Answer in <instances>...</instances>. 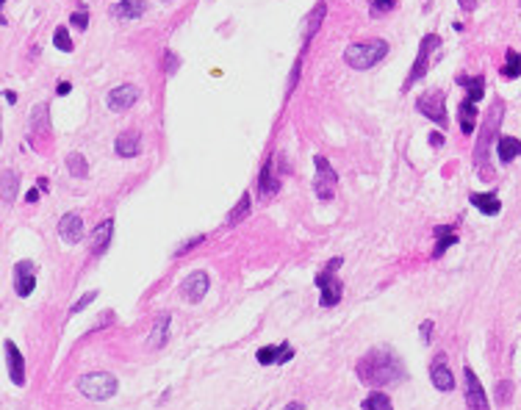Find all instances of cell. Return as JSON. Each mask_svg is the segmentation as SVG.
<instances>
[{
	"mask_svg": "<svg viewBox=\"0 0 521 410\" xmlns=\"http://www.w3.org/2000/svg\"><path fill=\"white\" fill-rule=\"evenodd\" d=\"M358 377L369 385H386V383H397L400 377H405V369H402L400 358L391 355L389 350H375L358 363Z\"/></svg>",
	"mask_w": 521,
	"mask_h": 410,
	"instance_id": "cell-1",
	"label": "cell"
},
{
	"mask_svg": "<svg viewBox=\"0 0 521 410\" xmlns=\"http://www.w3.org/2000/svg\"><path fill=\"white\" fill-rule=\"evenodd\" d=\"M389 56V42L386 39H375V42H360V45H349L344 50V61L352 70H371L378 61H383Z\"/></svg>",
	"mask_w": 521,
	"mask_h": 410,
	"instance_id": "cell-2",
	"label": "cell"
},
{
	"mask_svg": "<svg viewBox=\"0 0 521 410\" xmlns=\"http://www.w3.org/2000/svg\"><path fill=\"white\" fill-rule=\"evenodd\" d=\"M78 388H81V394H86L89 399L103 402V399H108V396H114V394H117V380H114L111 374L95 372V374L81 377V380H78Z\"/></svg>",
	"mask_w": 521,
	"mask_h": 410,
	"instance_id": "cell-3",
	"label": "cell"
},
{
	"mask_svg": "<svg viewBox=\"0 0 521 410\" xmlns=\"http://www.w3.org/2000/svg\"><path fill=\"white\" fill-rule=\"evenodd\" d=\"M314 164H316V178H314V191H316V197H319V200H333L336 183H338L336 169H333L322 156H316Z\"/></svg>",
	"mask_w": 521,
	"mask_h": 410,
	"instance_id": "cell-4",
	"label": "cell"
},
{
	"mask_svg": "<svg viewBox=\"0 0 521 410\" xmlns=\"http://www.w3.org/2000/svg\"><path fill=\"white\" fill-rule=\"evenodd\" d=\"M316 286L322 289V308H333V305H338V300H341V280L336 278V272L333 269H327L325 266V272H319L316 275Z\"/></svg>",
	"mask_w": 521,
	"mask_h": 410,
	"instance_id": "cell-5",
	"label": "cell"
},
{
	"mask_svg": "<svg viewBox=\"0 0 521 410\" xmlns=\"http://www.w3.org/2000/svg\"><path fill=\"white\" fill-rule=\"evenodd\" d=\"M435 45H441V39H438L435 34H427V36L421 39V47H419V56H416V61H413V70H410V75H408V81H405V89H408L410 84H416L419 78H424L427 64H430V53L435 50Z\"/></svg>",
	"mask_w": 521,
	"mask_h": 410,
	"instance_id": "cell-6",
	"label": "cell"
},
{
	"mask_svg": "<svg viewBox=\"0 0 521 410\" xmlns=\"http://www.w3.org/2000/svg\"><path fill=\"white\" fill-rule=\"evenodd\" d=\"M416 108H419L421 114H427L432 122H438L441 128H446V106H443V95H441V92H427V95H421L419 103H416Z\"/></svg>",
	"mask_w": 521,
	"mask_h": 410,
	"instance_id": "cell-7",
	"label": "cell"
},
{
	"mask_svg": "<svg viewBox=\"0 0 521 410\" xmlns=\"http://www.w3.org/2000/svg\"><path fill=\"white\" fill-rule=\"evenodd\" d=\"M208 291V275L205 272H192V275L181 283V297L186 302H200Z\"/></svg>",
	"mask_w": 521,
	"mask_h": 410,
	"instance_id": "cell-8",
	"label": "cell"
},
{
	"mask_svg": "<svg viewBox=\"0 0 521 410\" xmlns=\"http://www.w3.org/2000/svg\"><path fill=\"white\" fill-rule=\"evenodd\" d=\"M86 228H84V219L78 214H64L61 222H58V236L67 241V244H78L84 239Z\"/></svg>",
	"mask_w": 521,
	"mask_h": 410,
	"instance_id": "cell-9",
	"label": "cell"
},
{
	"mask_svg": "<svg viewBox=\"0 0 521 410\" xmlns=\"http://www.w3.org/2000/svg\"><path fill=\"white\" fill-rule=\"evenodd\" d=\"M36 286V272H34V263L31 261H20L14 266V289L20 297H28Z\"/></svg>",
	"mask_w": 521,
	"mask_h": 410,
	"instance_id": "cell-10",
	"label": "cell"
},
{
	"mask_svg": "<svg viewBox=\"0 0 521 410\" xmlns=\"http://www.w3.org/2000/svg\"><path fill=\"white\" fill-rule=\"evenodd\" d=\"M136 100H139V89L130 86V84H122V86H117V89L108 92V100H106V103H108L111 111H128Z\"/></svg>",
	"mask_w": 521,
	"mask_h": 410,
	"instance_id": "cell-11",
	"label": "cell"
},
{
	"mask_svg": "<svg viewBox=\"0 0 521 410\" xmlns=\"http://www.w3.org/2000/svg\"><path fill=\"white\" fill-rule=\"evenodd\" d=\"M466 402L472 410H488V399H485V391L477 380V374L472 369H466Z\"/></svg>",
	"mask_w": 521,
	"mask_h": 410,
	"instance_id": "cell-12",
	"label": "cell"
},
{
	"mask_svg": "<svg viewBox=\"0 0 521 410\" xmlns=\"http://www.w3.org/2000/svg\"><path fill=\"white\" fill-rule=\"evenodd\" d=\"M114 150H117V156H122V158H136V156L141 153V136L133 133V130L119 133L117 142H114Z\"/></svg>",
	"mask_w": 521,
	"mask_h": 410,
	"instance_id": "cell-13",
	"label": "cell"
},
{
	"mask_svg": "<svg viewBox=\"0 0 521 410\" xmlns=\"http://www.w3.org/2000/svg\"><path fill=\"white\" fill-rule=\"evenodd\" d=\"M3 350L9 355V374H12V380L17 385H23L25 383V363H23V355H20L17 344H14V341H3Z\"/></svg>",
	"mask_w": 521,
	"mask_h": 410,
	"instance_id": "cell-14",
	"label": "cell"
},
{
	"mask_svg": "<svg viewBox=\"0 0 521 410\" xmlns=\"http://www.w3.org/2000/svg\"><path fill=\"white\" fill-rule=\"evenodd\" d=\"M294 358V350L288 344H277V347H264L258 350V363L269 366V363H286Z\"/></svg>",
	"mask_w": 521,
	"mask_h": 410,
	"instance_id": "cell-15",
	"label": "cell"
},
{
	"mask_svg": "<svg viewBox=\"0 0 521 410\" xmlns=\"http://www.w3.org/2000/svg\"><path fill=\"white\" fill-rule=\"evenodd\" d=\"M111 236H114V222H111V219L100 222V225L95 228V233H92V241H89V244H92V255L106 252V247H108Z\"/></svg>",
	"mask_w": 521,
	"mask_h": 410,
	"instance_id": "cell-16",
	"label": "cell"
},
{
	"mask_svg": "<svg viewBox=\"0 0 521 410\" xmlns=\"http://www.w3.org/2000/svg\"><path fill=\"white\" fill-rule=\"evenodd\" d=\"M496 156L502 164H510L513 158L521 156V142L516 139V136H499V142H496Z\"/></svg>",
	"mask_w": 521,
	"mask_h": 410,
	"instance_id": "cell-17",
	"label": "cell"
},
{
	"mask_svg": "<svg viewBox=\"0 0 521 410\" xmlns=\"http://www.w3.org/2000/svg\"><path fill=\"white\" fill-rule=\"evenodd\" d=\"M502 106L496 103L494 106V111H491V119H488V125H485V130H483V139H480V145H477V164L483 161V150L488 153V142H491V136L496 133V128H499V119H502Z\"/></svg>",
	"mask_w": 521,
	"mask_h": 410,
	"instance_id": "cell-18",
	"label": "cell"
},
{
	"mask_svg": "<svg viewBox=\"0 0 521 410\" xmlns=\"http://www.w3.org/2000/svg\"><path fill=\"white\" fill-rule=\"evenodd\" d=\"M144 12H147L144 0H119L117 9H114V14H117L119 20H136V17H141Z\"/></svg>",
	"mask_w": 521,
	"mask_h": 410,
	"instance_id": "cell-19",
	"label": "cell"
},
{
	"mask_svg": "<svg viewBox=\"0 0 521 410\" xmlns=\"http://www.w3.org/2000/svg\"><path fill=\"white\" fill-rule=\"evenodd\" d=\"M430 377H432V385L438 388V391H452L455 388V377H452V372L446 369L443 363H432V369H430Z\"/></svg>",
	"mask_w": 521,
	"mask_h": 410,
	"instance_id": "cell-20",
	"label": "cell"
},
{
	"mask_svg": "<svg viewBox=\"0 0 521 410\" xmlns=\"http://www.w3.org/2000/svg\"><path fill=\"white\" fill-rule=\"evenodd\" d=\"M472 202H474V208L477 211H483V214H488V217H496L499 211H502V202H499V197L491 191V194H472Z\"/></svg>",
	"mask_w": 521,
	"mask_h": 410,
	"instance_id": "cell-21",
	"label": "cell"
},
{
	"mask_svg": "<svg viewBox=\"0 0 521 410\" xmlns=\"http://www.w3.org/2000/svg\"><path fill=\"white\" fill-rule=\"evenodd\" d=\"M277 189H280V180L272 178V158H269V161L264 164V169H261L258 191H261V197H272V194H277Z\"/></svg>",
	"mask_w": 521,
	"mask_h": 410,
	"instance_id": "cell-22",
	"label": "cell"
},
{
	"mask_svg": "<svg viewBox=\"0 0 521 410\" xmlns=\"http://www.w3.org/2000/svg\"><path fill=\"white\" fill-rule=\"evenodd\" d=\"M474 122H477V103L474 100H463L461 103V130L469 136V133H474Z\"/></svg>",
	"mask_w": 521,
	"mask_h": 410,
	"instance_id": "cell-23",
	"label": "cell"
},
{
	"mask_svg": "<svg viewBox=\"0 0 521 410\" xmlns=\"http://www.w3.org/2000/svg\"><path fill=\"white\" fill-rule=\"evenodd\" d=\"M325 14H327V6H325V3H316V6H314V12L305 17V31H303V36H305V39H311V36L319 31V25H322Z\"/></svg>",
	"mask_w": 521,
	"mask_h": 410,
	"instance_id": "cell-24",
	"label": "cell"
},
{
	"mask_svg": "<svg viewBox=\"0 0 521 410\" xmlns=\"http://www.w3.org/2000/svg\"><path fill=\"white\" fill-rule=\"evenodd\" d=\"M458 84L469 89V100H474V103H477V100H483V95H485V78H483V75H477V78L458 75Z\"/></svg>",
	"mask_w": 521,
	"mask_h": 410,
	"instance_id": "cell-25",
	"label": "cell"
},
{
	"mask_svg": "<svg viewBox=\"0 0 521 410\" xmlns=\"http://www.w3.org/2000/svg\"><path fill=\"white\" fill-rule=\"evenodd\" d=\"M502 75L505 78H518L521 75V56L516 50H507V58H505V67H502Z\"/></svg>",
	"mask_w": 521,
	"mask_h": 410,
	"instance_id": "cell-26",
	"label": "cell"
},
{
	"mask_svg": "<svg viewBox=\"0 0 521 410\" xmlns=\"http://www.w3.org/2000/svg\"><path fill=\"white\" fill-rule=\"evenodd\" d=\"M167 333H170V313H164V316L156 322V327H153V333H150V344H153V347H161L164 341H167Z\"/></svg>",
	"mask_w": 521,
	"mask_h": 410,
	"instance_id": "cell-27",
	"label": "cell"
},
{
	"mask_svg": "<svg viewBox=\"0 0 521 410\" xmlns=\"http://www.w3.org/2000/svg\"><path fill=\"white\" fill-rule=\"evenodd\" d=\"M438 233H443V239H438V244H435V252H432L435 258H441V255H443L446 250H450L452 244H458V236L452 233V228H450V225H446V228H441Z\"/></svg>",
	"mask_w": 521,
	"mask_h": 410,
	"instance_id": "cell-28",
	"label": "cell"
},
{
	"mask_svg": "<svg viewBox=\"0 0 521 410\" xmlns=\"http://www.w3.org/2000/svg\"><path fill=\"white\" fill-rule=\"evenodd\" d=\"M363 410H394V405L386 394H371V396H366Z\"/></svg>",
	"mask_w": 521,
	"mask_h": 410,
	"instance_id": "cell-29",
	"label": "cell"
},
{
	"mask_svg": "<svg viewBox=\"0 0 521 410\" xmlns=\"http://www.w3.org/2000/svg\"><path fill=\"white\" fill-rule=\"evenodd\" d=\"M67 167H69V172L76 175V178H84V175L89 172V167H86V158H84L81 153H72V156H67Z\"/></svg>",
	"mask_w": 521,
	"mask_h": 410,
	"instance_id": "cell-30",
	"label": "cell"
},
{
	"mask_svg": "<svg viewBox=\"0 0 521 410\" xmlns=\"http://www.w3.org/2000/svg\"><path fill=\"white\" fill-rule=\"evenodd\" d=\"M247 211H250V194H242V200H239V205L231 211V217H228V225H236L242 217H247Z\"/></svg>",
	"mask_w": 521,
	"mask_h": 410,
	"instance_id": "cell-31",
	"label": "cell"
},
{
	"mask_svg": "<svg viewBox=\"0 0 521 410\" xmlns=\"http://www.w3.org/2000/svg\"><path fill=\"white\" fill-rule=\"evenodd\" d=\"M53 45H56L58 50H64V53H72V39H69V34H67L64 25L56 28V34H53Z\"/></svg>",
	"mask_w": 521,
	"mask_h": 410,
	"instance_id": "cell-32",
	"label": "cell"
},
{
	"mask_svg": "<svg viewBox=\"0 0 521 410\" xmlns=\"http://www.w3.org/2000/svg\"><path fill=\"white\" fill-rule=\"evenodd\" d=\"M14 186H17V175H14L12 169H6V172H3V194H6V202L14 200Z\"/></svg>",
	"mask_w": 521,
	"mask_h": 410,
	"instance_id": "cell-33",
	"label": "cell"
},
{
	"mask_svg": "<svg viewBox=\"0 0 521 410\" xmlns=\"http://www.w3.org/2000/svg\"><path fill=\"white\" fill-rule=\"evenodd\" d=\"M394 6H397V0H371V12H375V14H386Z\"/></svg>",
	"mask_w": 521,
	"mask_h": 410,
	"instance_id": "cell-34",
	"label": "cell"
},
{
	"mask_svg": "<svg viewBox=\"0 0 521 410\" xmlns=\"http://www.w3.org/2000/svg\"><path fill=\"white\" fill-rule=\"evenodd\" d=\"M69 23H72V25H76V28H81V31H84V28L89 25V14H86L84 9H78V12H72V17H69Z\"/></svg>",
	"mask_w": 521,
	"mask_h": 410,
	"instance_id": "cell-35",
	"label": "cell"
},
{
	"mask_svg": "<svg viewBox=\"0 0 521 410\" xmlns=\"http://www.w3.org/2000/svg\"><path fill=\"white\" fill-rule=\"evenodd\" d=\"M164 67H167V75H172V73H175L178 58H175V53H172V50H167V56H164Z\"/></svg>",
	"mask_w": 521,
	"mask_h": 410,
	"instance_id": "cell-36",
	"label": "cell"
},
{
	"mask_svg": "<svg viewBox=\"0 0 521 410\" xmlns=\"http://www.w3.org/2000/svg\"><path fill=\"white\" fill-rule=\"evenodd\" d=\"M95 297H97V291H92V294H86V297H84V300H78V302H76V305H72V313H78V311H81V308H86V305H89V302H92V300H95Z\"/></svg>",
	"mask_w": 521,
	"mask_h": 410,
	"instance_id": "cell-37",
	"label": "cell"
},
{
	"mask_svg": "<svg viewBox=\"0 0 521 410\" xmlns=\"http://www.w3.org/2000/svg\"><path fill=\"white\" fill-rule=\"evenodd\" d=\"M300 67H303V58H297V64H294V70H291V81H288V92L294 89L297 78H300Z\"/></svg>",
	"mask_w": 521,
	"mask_h": 410,
	"instance_id": "cell-38",
	"label": "cell"
},
{
	"mask_svg": "<svg viewBox=\"0 0 521 410\" xmlns=\"http://www.w3.org/2000/svg\"><path fill=\"white\" fill-rule=\"evenodd\" d=\"M458 3H461L463 12H474L477 9V0H458Z\"/></svg>",
	"mask_w": 521,
	"mask_h": 410,
	"instance_id": "cell-39",
	"label": "cell"
},
{
	"mask_svg": "<svg viewBox=\"0 0 521 410\" xmlns=\"http://www.w3.org/2000/svg\"><path fill=\"white\" fill-rule=\"evenodd\" d=\"M200 241H202V236H197V239H192V241H189L186 247H181V250H178V255H183V252H189V250H192L194 244H200Z\"/></svg>",
	"mask_w": 521,
	"mask_h": 410,
	"instance_id": "cell-40",
	"label": "cell"
},
{
	"mask_svg": "<svg viewBox=\"0 0 521 410\" xmlns=\"http://www.w3.org/2000/svg\"><path fill=\"white\" fill-rule=\"evenodd\" d=\"M69 89H72L69 81H61V84H58V95H69Z\"/></svg>",
	"mask_w": 521,
	"mask_h": 410,
	"instance_id": "cell-41",
	"label": "cell"
},
{
	"mask_svg": "<svg viewBox=\"0 0 521 410\" xmlns=\"http://www.w3.org/2000/svg\"><path fill=\"white\" fill-rule=\"evenodd\" d=\"M25 200H28V202H36V200H39V189H31V191L25 194Z\"/></svg>",
	"mask_w": 521,
	"mask_h": 410,
	"instance_id": "cell-42",
	"label": "cell"
},
{
	"mask_svg": "<svg viewBox=\"0 0 521 410\" xmlns=\"http://www.w3.org/2000/svg\"><path fill=\"white\" fill-rule=\"evenodd\" d=\"M161 3H170V0H161Z\"/></svg>",
	"mask_w": 521,
	"mask_h": 410,
	"instance_id": "cell-43",
	"label": "cell"
}]
</instances>
